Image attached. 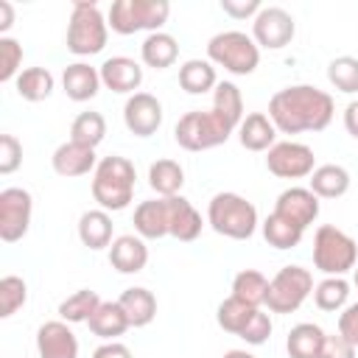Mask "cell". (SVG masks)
<instances>
[{
	"instance_id": "8992f818",
	"label": "cell",
	"mask_w": 358,
	"mask_h": 358,
	"mask_svg": "<svg viewBox=\"0 0 358 358\" xmlns=\"http://www.w3.org/2000/svg\"><path fill=\"white\" fill-rule=\"evenodd\" d=\"M168 14H171L168 0H115L109 6L106 22L120 36H129L137 31L157 34L168 22Z\"/></svg>"
},
{
	"instance_id": "5bb4252c",
	"label": "cell",
	"mask_w": 358,
	"mask_h": 358,
	"mask_svg": "<svg viewBox=\"0 0 358 358\" xmlns=\"http://www.w3.org/2000/svg\"><path fill=\"white\" fill-rule=\"evenodd\" d=\"M271 213L288 218V221L296 224L299 229H308V227L319 218V196H316L310 187H285V190L277 196Z\"/></svg>"
},
{
	"instance_id": "7c38bea8",
	"label": "cell",
	"mask_w": 358,
	"mask_h": 358,
	"mask_svg": "<svg viewBox=\"0 0 358 358\" xmlns=\"http://www.w3.org/2000/svg\"><path fill=\"white\" fill-rule=\"evenodd\" d=\"M266 168L280 179H302L316 171V157H313L310 145L285 140V143H274L268 148Z\"/></svg>"
},
{
	"instance_id": "52a82bcc",
	"label": "cell",
	"mask_w": 358,
	"mask_h": 358,
	"mask_svg": "<svg viewBox=\"0 0 358 358\" xmlns=\"http://www.w3.org/2000/svg\"><path fill=\"white\" fill-rule=\"evenodd\" d=\"M358 263V243L338 227L322 224L313 235V266L327 277H344Z\"/></svg>"
},
{
	"instance_id": "7bdbcfd3",
	"label": "cell",
	"mask_w": 358,
	"mask_h": 358,
	"mask_svg": "<svg viewBox=\"0 0 358 358\" xmlns=\"http://www.w3.org/2000/svg\"><path fill=\"white\" fill-rule=\"evenodd\" d=\"M22 165V143L14 134H0V173L8 176Z\"/></svg>"
},
{
	"instance_id": "f907efd6",
	"label": "cell",
	"mask_w": 358,
	"mask_h": 358,
	"mask_svg": "<svg viewBox=\"0 0 358 358\" xmlns=\"http://www.w3.org/2000/svg\"><path fill=\"white\" fill-rule=\"evenodd\" d=\"M221 358H255V355L246 352V350H229V352H224Z\"/></svg>"
},
{
	"instance_id": "f35d334b",
	"label": "cell",
	"mask_w": 358,
	"mask_h": 358,
	"mask_svg": "<svg viewBox=\"0 0 358 358\" xmlns=\"http://www.w3.org/2000/svg\"><path fill=\"white\" fill-rule=\"evenodd\" d=\"M327 81L344 95L358 92V59L355 56H336L327 64Z\"/></svg>"
},
{
	"instance_id": "4fadbf2b",
	"label": "cell",
	"mask_w": 358,
	"mask_h": 358,
	"mask_svg": "<svg viewBox=\"0 0 358 358\" xmlns=\"http://www.w3.org/2000/svg\"><path fill=\"white\" fill-rule=\"evenodd\" d=\"M123 123L134 137H151L162 126V103L151 92H134L123 103Z\"/></svg>"
},
{
	"instance_id": "ba28073f",
	"label": "cell",
	"mask_w": 358,
	"mask_h": 358,
	"mask_svg": "<svg viewBox=\"0 0 358 358\" xmlns=\"http://www.w3.org/2000/svg\"><path fill=\"white\" fill-rule=\"evenodd\" d=\"M207 59L232 76H249L260 64V48L243 31H221L207 42Z\"/></svg>"
},
{
	"instance_id": "836d02e7",
	"label": "cell",
	"mask_w": 358,
	"mask_h": 358,
	"mask_svg": "<svg viewBox=\"0 0 358 358\" xmlns=\"http://www.w3.org/2000/svg\"><path fill=\"white\" fill-rule=\"evenodd\" d=\"M232 296L255 305V308H263L266 305V296H268V280L263 271L257 268H243L235 274L232 280Z\"/></svg>"
},
{
	"instance_id": "5b68a950",
	"label": "cell",
	"mask_w": 358,
	"mask_h": 358,
	"mask_svg": "<svg viewBox=\"0 0 358 358\" xmlns=\"http://www.w3.org/2000/svg\"><path fill=\"white\" fill-rule=\"evenodd\" d=\"M109 22L101 14L98 3L76 0L67 22V50L76 56H95L106 48Z\"/></svg>"
},
{
	"instance_id": "8fae6325",
	"label": "cell",
	"mask_w": 358,
	"mask_h": 358,
	"mask_svg": "<svg viewBox=\"0 0 358 358\" xmlns=\"http://www.w3.org/2000/svg\"><path fill=\"white\" fill-rule=\"evenodd\" d=\"M294 34H296V22L291 11H285L282 6H263L252 20V39L257 42V48L280 50L291 45Z\"/></svg>"
},
{
	"instance_id": "60d3db41",
	"label": "cell",
	"mask_w": 358,
	"mask_h": 358,
	"mask_svg": "<svg viewBox=\"0 0 358 358\" xmlns=\"http://www.w3.org/2000/svg\"><path fill=\"white\" fill-rule=\"evenodd\" d=\"M20 64H22V45L11 36H0V81L3 84L17 81V76L22 73Z\"/></svg>"
},
{
	"instance_id": "7402d4cb",
	"label": "cell",
	"mask_w": 358,
	"mask_h": 358,
	"mask_svg": "<svg viewBox=\"0 0 358 358\" xmlns=\"http://www.w3.org/2000/svg\"><path fill=\"white\" fill-rule=\"evenodd\" d=\"M112 215L106 213V210H87V213H81V218H78V238H81V243L87 246V249H92V252H98V249H106V246H112Z\"/></svg>"
},
{
	"instance_id": "ac0fdd59",
	"label": "cell",
	"mask_w": 358,
	"mask_h": 358,
	"mask_svg": "<svg viewBox=\"0 0 358 358\" xmlns=\"http://www.w3.org/2000/svg\"><path fill=\"white\" fill-rule=\"evenodd\" d=\"M201 213L179 193V196H168V235L190 243L201 235Z\"/></svg>"
},
{
	"instance_id": "ffe728a7",
	"label": "cell",
	"mask_w": 358,
	"mask_h": 358,
	"mask_svg": "<svg viewBox=\"0 0 358 358\" xmlns=\"http://www.w3.org/2000/svg\"><path fill=\"white\" fill-rule=\"evenodd\" d=\"M109 263L120 274H137L148 263V246L140 235H117L109 246Z\"/></svg>"
},
{
	"instance_id": "d6a6232c",
	"label": "cell",
	"mask_w": 358,
	"mask_h": 358,
	"mask_svg": "<svg viewBox=\"0 0 358 358\" xmlns=\"http://www.w3.org/2000/svg\"><path fill=\"white\" fill-rule=\"evenodd\" d=\"M255 310H257L255 305H249V302H243V299H238V296L229 294V296L218 305V310H215V322H218V327H221L224 333L241 336L243 327L252 322Z\"/></svg>"
},
{
	"instance_id": "44dd1931",
	"label": "cell",
	"mask_w": 358,
	"mask_h": 358,
	"mask_svg": "<svg viewBox=\"0 0 358 358\" xmlns=\"http://www.w3.org/2000/svg\"><path fill=\"white\" fill-rule=\"evenodd\" d=\"M134 229L143 241H159L168 235V199H148L134 207Z\"/></svg>"
},
{
	"instance_id": "1f68e13d",
	"label": "cell",
	"mask_w": 358,
	"mask_h": 358,
	"mask_svg": "<svg viewBox=\"0 0 358 358\" xmlns=\"http://www.w3.org/2000/svg\"><path fill=\"white\" fill-rule=\"evenodd\" d=\"M101 302H103V299H101L95 291H90V288H78L76 294H70L67 299L59 302V319L67 322V324L90 322Z\"/></svg>"
},
{
	"instance_id": "484cf974",
	"label": "cell",
	"mask_w": 358,
	"mask_h": 358,
	"mask_svg": "<svg viewBox=\"0 0 358 358\" xmlns=\"http://www.w3.org/2000/svg\"><path fill=\"white\" fill-rule=\"evenodd\" d=\"M90 324V330L98 336V338H103V341H115L117 336H123L131 324H129V316H126V310L120 308V302L115 299V302H101L98 305V310L92 313V319L87 322Z\"/></svg>"
},
{
	"instance_id": "9c48e42d",
	"label": "cell",
	"mask_w": 358,
	"mask_h": 358,
	"mask_svg": "<svg viewBox=\"0 0 358 358\" xmlns=\"http://www.w3.org/2000/svg\"><path fill=\"white\" fill-rule=\"evenodd\" d=\"M313 274L310 268L302 266H282L271 280H268V296L266 308L271 313H294L302 308V302L313 294Z\"/></svg>"
},
{
	"instance_id": "ab89813d",
	"label": "cell",
	"mask_w": 358,
	"mask_h": 358,
	"mask_svg": "<svg viewBox=\"0 0 358 358\" xmlns=\"http://www.w3.org/2000/svg\"><path fill=\"white\" fill-rule=\"evenodd\" d=\"M25 302H28V285H25V280L17 277V274H6L0 280V316L3 319L14 316Z\"/></svg>"
},
{
	"instance_id": "3957f363",
	"label": "cell",
	"mask_w": 358,
	"mask_h": 358,
	"mask_svg": "<svg viewBox=\"0 0 358 358\" xmlns=\"http://www.w3.org/2000/svg\"><path fill=\"white\" fill-rule=\"evenodd\" d=\"M207 224L232 241H249L257 229V207L241 193H215L207 204Z\"/></svg>"
},
{
	"instance_id": "83f0119b",
	"label": "cell",
	"mask_w": 358,
	"mask_h": 358,
	"mask_svg": "<svg viewBox=\"0 0 358 358\" xmlns=\"http://www.w3.org/2000/svg\"><path fill=\"white\" fill-rule=\"evenodd\" d=\"M319 199H341L347 190H350V171L344 165H336V162H327V165H319L313 173H310V185H308Z\"/></svg>"
},
{
	"instance_id": "30bf717a",
	"label": "cell",
	"mask_w": 358,
	"mask_h": 358,
	"mask_svg": "<svg viewBox=\"0 0 358 358\" xmlns=\"http://www.w3.org/2000/svg\"><path fill=\"white\" fill-rule=\"evenodd\" d=\"M34 215V199L25 187L0 190V241L17 243L28 235Z\"/></svg>"
},
{
	"instance_id": "277c9868",
	"label": "cell",
	"mask_w": 358,
	"mask_h": 358,
	"mask_svg": "<svg viewBox=\"0 0 358 358\" xmlns=\"http://www.w3.org/2000/svg\"><path fill=\"white\" fill-rule=\"evenodd\" d=\"M232 131H235V126L215 109H193L176 120L173 140L185 151H210V148L227 143Z\"/></svg>"
},
{
	"instance_id": "cb8c5ba5",
	"label": "cell",
	"mask_w": 358,
	"mask_h": 358,
	"mask_svg": "<svg viewBox=\"0 0 358 358\" xmlns=\"http://www.w3.org/2000/svg\"><path fill=\"white\" fill-rule=\"evenodd\" d=\"M179 87L187 95H204V92L215 90L218 87L215 64L210 59H187L179 67Z\"/></svg>"
},
{
	"instance_id": "7dc6e473",
	"label": "cell",
	"mask_w": 358,
	"mask_h": 358,
	"mask_svg": "<svg viewBox=\"0 0 358 358\" xmlns=\"http://www.w3.org/2000/svg\"><path fill=\"white\" fill-rule=\"evenodd\" d=\"M92 358H131V350L126 344H120V341H103L92 352Z\"/></svg>"
},
{
	"instance_id": "2e32d148",
	"label": "cell",
	"mask_w": 358,
	"mask_h": 358,
	"mask_svg": "<svg viewBox=\"0 0 358 358\" xmlns=\"http://www.w3.org/2000/svg\"><path fill=\"white\" fill-rule=\"evenodd\" d=\"M101 84L112 92H129L134 95L143 84V67L129 56H109L101 67Z\"/></svg>"
},
{
	"instance_id": "8d00e7d4",
	"label": "cell",
	"mask_w": 358,
	"mask_h": 358,
	"mask_svg": "<svg viewBox=\"0 0 358 358\" xmlns=\"http://www.w3.org/2000/svg\"><path fill=\"white\" fill-rule=\"evenodd\" d=\"M213 109L218 115H224L235 129L243 120V95L232 81H218V87L213 90Z\"/></svg>"
},
{
	"instance_id": "d6986e66",
	"label": "cell",
	"mask_w": 358,
	"mask_h": 358,
	"mask_svg": "<svg viewBox=\"0 0 358 358\" xmlns=\"http://www.w3.org/2000/svg\"><path fill=\"white\" fill-rule=\"evenodd\" d=\"M62 90H64V95L70 101H78V103L92 101L98 95V90H101V73H98V67H92L87 62L67 64L64 73H62Z\"/></svg>"
},
{
	"instance_id": "7a4b0ae2",
	"label": "cell",
	"mask_w": 358,
	"mask_h": 358,
	"mask_svg": "<svg viewBox=\"0 0 358 358\" xmlns=\"http://www.w3.org/2000/svg\"><path fill=\"white\" fill-rule=\"evenodd\" d=\"M134 179L137 171L126 157H103L92 171V199L106 213H120L134 199Z\"/></svg>"
},
{
	"instance_id": "f1b7e54d",
	"label": "cell",
	"mask_w": 358,
	"mask_h": 358,
	"mask_svg": "<svg viewBox=\"0 0 358 358\" xmlns=\"http://www.w3.org/2000/svg\"><path fill=\"white\" fill-rule=\"evenodd\" d=\"M140 56H143V64H148L154 70H165L179 59V45H176V39L171 34L157 31V34H148L143 39Z\"/></svg>"
},
{
	"instance_id": "6da1fadb",
	"label": "cell",
	"mask_w": 358,
	"mask_h": 358,
	"mask_svg": "<svg viewBox=\"0 0 358 358\" xmlns=\"http://www.w3.org/2000/svg\"><path fill=\"white\" fill-rule=\"evenodd\" d=\"M336 112L333 95L313 84H291L271 95L268 117L277 131L299 134V131H322L330 126Z\"/></svg>"
},
{
	"instance_id": "bcb514c9",
	"label": "cell",
	"mask_w": 358,
	"mask_h": 358,
	"mask_svg": "<svg viewBox=\"0 0 358 358\" xmlns=\"http://www.w3.org/2000/svg\"><path fill=\"white\" fill-rule=\"evenodd\" d=\"M260 0H221V11L229 14L232 20H246V17H257L260 11Z\"/></svg>"
},
{
	"instance_id": "681fc988",
	"label": "cell",
	"mask_w": 358,
	"mask_h": 358,
	"mask_svg": "<svg viewBox=\"0 0 358 358\" xmlns=\"http://www.w3.org/2000/svg\"><path fill=\"white\" fill-rule=\"evenodd\" d=\"M14 25V6L8 0H0V34H6Z\"/></svg>"
},
{
	"instance_id": "d590c367",
	"label": "cell",
	"mask_w": 358,
	"mask_h": 358,
	"mask_svg": "<svg viewBox=\"0 0 358 358\" xmlns=\"http://www.w3.org/2000/svg\"><path fill=\"white\" fill-rule=\"evenodd\" d=\"M302 235H305V229H299L296 224H291L288 218H282L277 213H271L263 221V238L274 249H294V246H299Z\"/></svg>"
},
{
	"instance_id": "4316f807",
	"label": "cell",
	"mask_w": 358,
	"mask_h": 358,
	"mask_svg": "<svg viewBox=\"0 0 358 358\" xmlns=\"http://www.w3.org/2000/svg\"><path fill=\"white\" fill-rule=\"evenodd\" d=\"M324 330L313 322H299L291 327L288 338H285V350L288 358H319L322 344H324Z\"/></svg>"
},
{
	"instance_id": "4dcf8cb0",
	"label": "cell",
	"mask_w": 358,
	"mask_h": 358,
	"mask_svg": "<svg viewBox=\"0 0 358 358\" xmlns=\"http://www.w3.org/2000/svg\"><path fill=\"white\" fill-rule=\"evenodd\" d=\"M14 87H17V95H20L22 101L39 103V101H45V98L53 92L56 78H53V73H50L48 67H25V70L17 76Z\"/></svg>"
},
{
	"instance_id": "74e56055",
	"label": "cell",
	"mask_w": 358,
	"mask_h": 358,
	"mask_svg": "<svg viewBox=\"0 0 358 358\" xmlns=\"http://www.w3.org/2000/svg\"><path fill=\"white\" fill-rule=\"evenodd\" d=\"M103 137H106V120L101 112H81L70 126V140L90 148L101 145Z\"/></svg>"
},
{
	"instance_id": "f546056e",
	"label": "cell",
	"mask_w": 358,
	"mask_h": 358,
	"mask_svg": "<svg viewBox=\"0 0 358 358\" xmlns=\"http://www.w3.org/2000/svg\"><path fill=\"white\" fill-rule=\"evenodd\" d=\"M148 185L159 199L179 196V190L185 185V168L176 159H157L148 168Z\"/></svg>"
},
{
	"instance_id": "f6af8a7d",
	"label": "cell",
	"mask_w": 358,
	"mask_h": 358,
	"mask_svg": "<svg viewBox=\"0 0 358 358\" xmlns=\"http://www.w3.org/2000/svg\"><path fill=\"white\" fill-rule=\"evenodd\" d=\"M319 358H355V347L341 336H324V344H322V352Z\"/></svg>"
},
{
	"instance_id": "e575fe53",
	"label": "cell",
	"mask_w": 358,
	"mask_h": 358,
	"mask_svg": "<svg viewBox=\"0 0 358 358\" xmlns=\"http://www.w3.org/2000/svg\"><path fill=\"white\" fill-rule=\"evenodd\" d=\"M313 302L319 310L327 313H341L350 302V282L344 277H324L316 288H313Z\"/></svg>"
},
{
	"instance_id": "ee69618b",
	"label": "cell",
	"mask_w": 358,
	"mask_h": 358,
	"mask_svg": "<svg viewBox=\"0 0 358 358\" xmlns=\"http://www.w3.org/2000/svg\"><path fill=\"white\" fill-rule=\"evenodd\" d=\"M338 333L358 350V302H350L338 313Z\"/></svg>"
},
{
	"instance_id": "e0dca14e",
	"label": "cell",
	"mask_w": 358,
	"mask_h": 358,
	"mask_svg": "<svg viewBox=\"0 0 358 358\" xmlns=\"http://www.w3.org/2000/svg\"><path fill=\"white\" fill-rule=\"evenodd\" d=\"M50 165H53V171H56L59 176L76 179V176H87L90 171H95V168H98V159H95V148L67 140V143H62V145L53 151Z\"/></svg>"
},
{
	"instance_id": "d4e9b609",
	"label": "cell",
	"mask_w": 358,
	"mask_h": 358,
	"mask_svg": "<svg viewBox=\"0 0 358 358\" xmlns=\"http://www.w3.org/2000/svg\"><path fill=\"white\" fill-rule=\"evenodd\" d=\"M117 302H120V308L126 310L131 327H145V324H151L154 316H157V296H154L148 288H143V285L126 288V291L117 296Z\"/></svg>"
},
{
	"instance_id": "b9f144b4",
	"label": "cell",
	"mask_w": 358,
	"mask_h": 358,
	"mask_svg": "<svg viewBox=\"0 0 358 358\" xmlns=\"http://www.w3.org/2000/svg\"><path fill=\"white\" fill-rule=\"evenodd\" d=\"M271 330H274L271 316H268L263 308H257L255 316H252V322L243 327V333H241L238 338H243V341L252 344V347H260V344H266V341L271 338Z\"/></svg>"
},
{
	"instance_id": "9a60e30c",
	"label": "cell",
	"mask_w": 358,
	"mask_h": 358,
	"mask_svg": "<svg viewBox=\"0 0 358 358\" xmlns=\"http://www.w3.org/2000/svg\"><path fill=\"white\" fill-rule=\"evenodd\" d=\"M36 352H39V358H78V338L67 327V322L53 319V322L39 324Z\"/></svg>"
},
{
	"instance_id": "c3c4849f",
	"label": "cell",
	"mask_w": 358,
	"mask_h": 358,
	"mask_svg": "<svg viewBox=\"0 0 358 358\" xmlns=\"http://www.w3.org/2000/svg\"><path fill=\"white\" fill-rule=\"evenodd\" d=\"M344 129H347V134H350V137H355V140H358V98H355V101H350V103H347V109H344Z\"/></svg>"
},
{
	"instance_id": "603a6c76",
	"label": "cell",
	"mask_w": 358,
	"mask_h": 358,
	"mask_svg": "<svg viewBox=\"0 0 358 358\" xmlns=\"http://www.w3.org/2000/svg\"><path fill=\"white\" fill-rule=\"evenodd\" d=\"M274 137H277V129H274L271 117L263 112L246 115L238 126V140L246 151H268L274 145Z\"/></svg>"
},
{
	"instance_id": "816d5d0a",
	"label": "cell",
	"mask_w": 358,
	"mask_h": 358,
	"mask_svg": "<svg viewBox=\"0 0 358 358\" xmlns=\"http://www.w3.org/2000/svg\"><path fill=\"white\" fill-rule=\"evenodd\" d=\"M352 271H355V274H352V282H355V288H358V266H355Z\"/></svg>"
}]
</instances>
